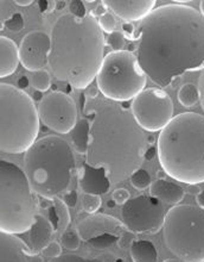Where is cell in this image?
Listing matches in <instances>:
<instances>
[{
	"label": "cell",
	"instance_id": "obj_1",
	"mask_svg": "<svg viewBox=\"0 0 204 262\" xmlns=\"http://www.w3.org/2000/svg\"><path fill=\"white\" fill-rule=\"evenodd\" d=\"M131 41L137 42L141 69L159 87L204 68V17L189 5L157 7L139 21Z\"/></svg>",
	"mask_w": 204,
	"mask_h": 262
},
{
	"label": "cell",
	"instance_id": "obj_2",
	"mask_svg": "<svg viewBox=\"0 0 204 262\" xmlns=\"http://www.w3.org/2000/svg\"><path fill=\"white\" fill-rule=\"evenodd\" d=\"M82 112L90 122V142L86 162L105 167L112 185L122 183L140 168L148 137L138 125L132 111L116 101L86 97Z\"/></svg>",
	"mask_w": 204,
	"mask_h": 262
},
{
	"label": "cell",
	"instance_id": "obj_3",
	"mask_svg": "<svg viewBox=\"0 0 204 262\" xmlns=\"http://www.w3.org/2000/svg\"><path fill=\"white\" fill-rule=\"evenodd\" d=\"M49 69L58 81L86 90L105 60L106 41L99 20L90 14L58 17L51 29Z\"/></svg>",
	"mask_w": 204,
	"mask_h": 262
},
{
	"label": "cell",
	"instance_id": "obj_4",
	"mask_svg": "<svg viewBox=\"0 0 204 262\" xmlns=\"http://www.w3.org/2000/svg\"><path fill=\"white\" fill-rule=\"evenodd\" d=\"M157 155L164 172L188 185L204 183V116L177 115L157 141Z\"/></svg>",
	"mask_w": 204,
	"mask_h": 262
},
{
	"label": "cell",
	"instance_id": "obj_5",
	"mask_svg": "<svg viewBox=\"0 0 204 262\" xmlns=\"http://www.w3.org/2000/svg\"><path fill=\"white\" fill-rule=\"evenodd\" d=\"M75 170L74 150L55 135L39 138L24 155V172L35 193L48 200L67 193Z\"/></svg>",
	"mask_w": 204,
	"mask_h": 262
},
{
	"label": "cell",
	"instance_id": "obj_6",
	"mask_svg": "<svg viewBox=\"0 0 204 262\" xmlns=\"http://www.w3.org/2000/svg\"><path fill=\"white\" fill-rule=\"evenodd\" d=\"M39 112L27 92L0 83V149L7 154L27 152L39 134Z\"/></svg>",
	"mask_w": 204,
	"mask_h": 262
},
{
	"label": "cell",
	"instance_id": "obj_7",
	"mask_svg": "<svg viewBox=\"0 0 204 262\" xmlns=\"http://www.w3.org/2000/svg\"><path fill=\"white\" fill-rule=\"evenodd\" d=\"M37 216V200L29 178L16 163L0 160V231L27 234Z\"/></svg>",
	"mask_w": 204,
	"mask_h": 262
},
{
	"label": "cell",
	"instance_id": "obj_8",
	"mask_svg": "<svg viewBox=\"0 0 204 262\" xmlns=\"http://www.w3.org/2000/svg\"><path fill=\"white\" fill-rule=\"evenodd\" d=\"M164 241L183 262H204V210L199 206L174 205L166 212Z\"/></svg>",
	"mask_w": 204,
	"mask_h": 262
},
{
	"label": "cell",
	"instance_id": "obj_9",
	"mask_svg": "<svg viewBox=\"0 0 204 262\" xmlns=\"http://www.w3.org/2000/svg\"><path fill=\"white\" fill-rule=\"evenodd\" d=\"M147 75L129 50L111 52L105 56L96 76V86L106 99L122 103L136 98L145 90Z\"/></svg>",
	"mask_w": 204,
	"mask_h": 262
},
{
	"label": "cell",
	"instance_id": "obj_10",
	"mask_svg": "<svg viewBox=\"0 0 204 262\" xmlns=\"http://www.w3.org/2000/svg\"><path fill=\"white\" fill-rule=\"evenodd\" d=\"M132 114L141 129L156 133L165 129L173 119V103L165 91L144 90L133 99Z\"/></svg>",
	"mask_w": 204,
	"mask_h": 262
},
{
	"label": "cell",
	"instance_id": "obj_11",
	"mask_svg": "<svg viewBox=\"0 0 204 262\" xmlns=\"http://www.w3.org/2000/svg\"><path fill=\"white\" fill-rule=\"evenodd\" d=\"M122 223L134 235H155L164 227L165 210L152 195H137L121 207Z\"/></svg>",
	"mask_w": 204,
	"mask_h": 262
},
{
	"label": "cell",
	"instance_id": "obj_12",
	"mask_svg": "<svg viewBox=\"0 0 204 262\" xmlns=\"http://www.w3.org/2000/svg\"><path fill=\"white\" fill-rule=\"evenodd\" d=\"M41 121L60 134L71 133L78 124V108L72 98L61 91H53L38 104Z\"/></svg>",
	"mask_w": 204,
	"mask_h": 262
},
{
	"label": "cell",
	"instance_id": "obj_13",
	"mask_svg": "<svg viewBox=\"0 0 204 262\" xmlns=\"http://www.w3.org/2000/svg\"><path fill=\"white\" fill-rule=\"evenodd\" d=\"M50 50V35L42 30L29 32L21 39L19 46L20 63L30 72L43 71L49 64Z\"/></svg>",
	"mask_w": 204,
	"mask_h": 262
},
{
	"label": "cell",
	"instance_id": "obj_14",
	"mask_svg": "<svg viewBox=\"0 0 204 262\" xmlns=\"http://www.w3.org/2000/svg\"><path fill=\"white\" fill-rule=\"evenodd\" d=\"M125 225L118 218L106 213L90 214L82 220L76 227L82 241L90 242L102 235L120 236L125 231Z\"/></svg>",
	"mask_w": 204,
	"mask_h": 262
},
{
	"label": "cell",
	"instance_id": "obj_15",
	"mask_svg": "<svg viewBox=\"0 0 204 262\" xmlns=\"http://www.w3.org/2000/svg\"><path fill=\"white\" fill-rule=\"evenodd\" d=\"M78 185L83 194H106L112 186L105 167H94L85 162L78 170Z\"/></svg>",
	"mask_w": 204,
	"mask_h": 262
},
{
	"label": "cell",
	"instance_id": "obj_16",
	"mask_svg": "<svg viewBox=\"0 0 204 262\" xmlns=\"http://www.w3.org/2000/svg\"><path fill=\"white\" fill-rule=\"evenodd\" d=\"M102 3L127 23L141 21L155 10L156 6V0H105Z\"/></svg>",
	"mask_w": 204,
	"mask_h": 262
},
{
	"label": "cell",
	"instance_id": "obj_17",
	"mask_svg": "<svg viewBox=\"0 0 204 262\" xmlns=\"http://www.w3.org/2000/svg\"><path fill=\"white\" fill-rule=\"evenodd\" d=\"M55 231L56 230H55L54 224L51 223L49 218L37 213L34 225L27 232L28 239L24 241L29 255H37L38 253H42L43 249L51 242Z\"/></svg>",
	"mask_w": 204,
	"mask_h": 262
},
{
	"label": "cell",
	"instance_id": "obj_18",
	"mask_svg": "<svg viewBox=\"0 0 204 262\" xmlns=\"http://www.w3.org/2000/svg\"><path fill=\"white\" fill-rule=\"evenodd\" d=\"M24 239L5 232L0 234V262H30Z\"/></svg>",
	"mask_w": 204,
	"mask_h": 262
},
{
	"label": "cell",
	"instance_id": "obj_19",
	"mask_svg": "<svg viewBox=\"0 0 204 262\" xmlns=\"http://www.w3.org/2000/svg\"><path fill=\"white\" fill-rule=\"evenodd\" d=\"M20 62L17 43L6 36L0 37V78L12 75Z\"/></svg>",
	"mask_w": 204,
	"mask_h": 262
},
{
	"label": "cell",
	"instance_id": "obj_20",
	"mask_svg": "<svg viewBox=\"0 0 204 262\" xmlns=\"http://www.w3.org/2000/svg\"><path fill=\"white\" fill-rule=\"evenodd\" d=\"M150 195L158 199L159 202L176 205L183 200L185 192L180 185L166 179H157L152 183L150 187Z\"/></svg>",
	"mask_w": 204,
	"mask_h": 262
},
{
	"label": "cell",
	"instance_id": "obj_21",
	"mask_svg": "<svg viewBox=\"0 0 204 262\" xmlns=\"http://www.w3.org/2000/svg\"><path fill=\"white\" fill-rule=\"evenodd\" d=\"M51 203H53V205L49 209L50 216L48 218L51 221V223L54 224L55 230L58 232H63L67 230V228L71 222L70 213H69L68 209L69 206L65 204L63 199L58 198V196L51 199Z\"/></svg>",
	"mask_w": 204,
	"mask_h": 262
},
{
	"label": "cell",
	"instance_id": "obj_22",
	"mask_svg": "<svg viewBox=\"0 0 204 262\" xmlns=\"http://www.w3.org/2000/svg\"><path fill=\"white\" fill-rule=\"evenodd\" d=\"M130 255L133 262H158V249L148 239H136L130 248Z\"/></svg>",
	"mask_w": 204,
	"mask_h": 262
},
{
	"label": "cell",
	"instance_id": "obj_23",
	"mask_svg": "<svg viewBox=\"0 0 204 262\" xmlns=\"http://www.w3.org/2000/svg\"><path fill=\"white\" fill-rule=\"evenodd\" d=\"M90 142V122L87 118L80 119L71 131L72 149L79 154H87Z\"/></svg>",
	"mask_w": 204,
	"mask_h": 262
},
{
	"label": "cell",
	"instance_id": "obj_24",
	"mask_svg": "<svg viewBox=\"0 0 204 262\" xmlns=\"http://www.w3.org/2000/svg\"><path fill=\"white\" fill-rule=\"evenodd\" d=\"M177 98L184 107H192L199 101L198 87L194 83H184L178 90Z\"/></svg>",
	"mask_w": 204,
	"mask_h": 262
},
{
	"label": "cell",
	"instance_id": "obj_25",
	"mask_svg": "<svg viewBox=\"0 0 204 262\" xmlns=\"http://www.w3.org/2000/svg\"><path fill=\"white\" fill-rule=\"evenodd\" d=\"M130 180H131V184H132V186L136 188V190H139V191H144L146 190L147 187H151V185L153 183L151 174L148 173L146 169H143V168H139L138 170H136V172L131 176Z\"/></svg>",
	"mask_w": 204,
	"mask_h": 262
},
{
	"label": "cell",
	"instance_id": "obj_26",
	"mask_svg": "<svg viewBox=\"0 0 204 262\" xmlns=\"http://www.w3.org/2000/svg\"><path fill=\"white\" fill-rule=\"evenodd\" d=\"M60 243L63 248L74 252V250H78L80 248V245H81V237H80L78 230H74V229H67V230L61 234Z\"/></svg>",
	"mask_w": 204,
	"mask_h": 262
},
{
	"label": "cell",
	"instance_id": "obj_27",
	"mask_svg": "<svg viewBox=\"0 0 204 262\" xmlns=\"http://www.w3.org/2000/svg\"><path fill=\"white\" fill-rule=\"evenodd\" d=\"M31 85L36 91H39V92L42 93L49 91L51 86V79L49 73L44 71V69L35 73L31 78Z\"/></svg>",
	"mask_w": 204,
	"mask_h": 262
},
{
	"label": "cell",
	"instance_id": "obj_28",
	"mask_svg": "<svg viewBox=\"0 0 204 262\" xmlns=\"http://www.w3.org/2000/svg\"><path fill=\"white\" fill-rule=\"evenodd\" d=\"M120 236L116 235H102L100 237H96L89 242V245L97 250L107 249L112 247L114 243H118Z\"/></svg>",
	"mask_w": 204,
	"mask_h": 262
},
{
	"label": "cell",
	"instance_id": "obj_29",
	"mask_svg": "<svg viewBox=\"0 0 204 262\" xmlns=\"http://www.w3.org/2000/svg\"><path fill=\"white\" fill-rule=\"evenodd\" d=\"M101 196L95 194H83L82 207L87 213H95L101 206Z\"/></svg>",
	"mask_w": 204,
	"mask_h": 262
},
{
	"label": "cell",
	"instance_id": "obj_30",
	"mask_svg": "<svg viewBox=\"0 0 204 262\" xmlns=\"http://www.w3.org/2000/svg\"><path fill=\"white\" fill-rule=\"evenodd\" d=\"M125 35L120 31H114L109 34L106 38V45L111 47L113 52H121L125 46Z\"/></svg>",
	"mask_w": 204,
	"mask_h": 262
},
{
	"label": "cell",
	"instance_id": "obj_31",
	"mask_svg": "<svg viewBox=\"0 0 204 262\" xmlns=\"http://www.w3.org/2000/svg\"><path fill=\"white\" fill-rule=\"evenodd\" d=\"M49 262H104L100 259H95V257H88L79 255V254H65V255H61L56 259H51Z\"/></svg>",
	"mask_w": 204,
	"mask_h": 262
},
{
	"label": "cell",
	"instance_id": "obj_32",
	"mask_svg": "<svg viewBox=\"0 0 204 262\" xmlns=\"http://www.w3.org/2000/svg\"><path fill=\"white\" fill-rule=\"evenodd\" d=\"M116 19L114 17V14L112 12H107L104 16L99 18V25L101 28L102 31L107 32V34H112V32L115 31L116 28Z\"/></svg>",
	"mask_w": 204,
	"mask_h": 262
},
{
	"label": "cell",
	"instance_id": "obj_33",
	"mask_svg": "<svg viewBox=\"0 0 204 262\" xmlns=\"http://www.w3.org/2000/svg\"><path fill=\"white\" fill-rule=\"evenodd\" d=\"M13 4L14 2H4V0L0 2V23H2L0 24V29L2 30H4V28H5L6 21L12 17L11 12L13 14L16 13L13 11Z\"/></svg>",
	"mask_w": 204,
	"mask_h": 262
},
{
	"label": "cell",
	"instance_id": "obj_34",
	"mask_svg": "<svg viewBox=\"0 0 204 262\" xmlns=\"http://www.w3.org/2000/svg\"><path fill=\"white\" fill-rule=\"evenodd\" d=\"M24 25H25L24 16L20 12H16L14 14H12V17H11L9 20L6 21L5 28H7L12 32H18L24 28Z\"/></svg>",
	"mask_w": 204,
	"mask_h": 262
},
{
	"label": "cell",
	"instance_id": "obj_35",
	"mask_svg": "<svg viewBox=\"0 0 204 262\" xmlns=\"http://www.w3.org/2000/svg\"><path fill=\"white\" fill-rule=\"evenodd\" d=\"M43 255L45 257H49V259H56V257H60L62 254V245L56 241H51L48 246L43 249L42 252Z\"/></svg>",
	"mask_w": 204,
	"mask_h": 262
},
{
	"label": "cell",
	"instance_id": "obj_36",
	"mask_svg": "<svg viewBox=\"0 0 204 262\" xmlns=\"http://www.w3.org/2000/svg\"><path fill=\"white\" fill-rule=\"evenodd\" d=\"M69 5V13L72 14V16L82 18L87 16L86 6L83 5L85 2H80V0H71V2L68 3Z\"/></svg>",
	"mask_w": 204,
	"mask_h": 262
},
{
	"label": "cell",
	"instance_id": "obj_37",
	"mask_svg": "<svg viewBox=\"0 0 204 262\" xmlns=\"http://www.w3.org/2000/svg\"><path fill=\"white\" fill-rule=\"evenodd\" d=\"M112 199L116 203V205H125L129 202L130 198V192L123 187H119L116 190L113 191Z\"/></svg>",
	"mask_w": 204,
	"mask_h": 262
},
{
	"label": "cell",
	"instance_id": "obj_38",
	"mask_svg": "<svg viewBox=\"0 0 204 262\" xmlns=\"http://www.w3.org/2000/svg\"><path fill=\"white\" fill-rule=\"evenodd\" d=\"M133 236H134V234L133 232H131V231H129L126 229L125 231L122 232L121 235H120V237H119V241H118V246H119V248H121V249H125V248H131V246H132V243L136 241V239L133 238Z\"/></svg>",
	"mask_w": 204,
	"mask_h": 262
},
{
	"label": "cell",
	"instance_id": "obj_39",
	"mask_svg": "<svg viewBox=\"0 0 204 262\" xmlns=\"http://www.w3.org/2000/svg\"><path fill=\"white\" fill-rule=\"evenodd\" d=\"M38 9L43 14H49L54 10L57 9V2H51V0H41L38 2Z\"/></svg>",
	"mask_w": 204,
	"mask_h": 262
},
{
	"label": "cell",
	"instance_id": "obj_40",
	"mask_svg": "<svg viewBox=\"0 0 204 262\" xmlns=\"http://www.w3.org/2000/svg\"><path fill=\"white\" fill-rule=\"evenodd\" d=\"M197 87L199 92V103H201V106L204 111V68L202 69L201 73H199Z\"/></svg>",
	"mask_w": 204,
	"mask_h": 262
},
{
	"label": "cell",
	"instance_id": "obj_41",
	"mask_svg": "<svg viewBox=\"0 0 204 262\" xmlns=\"http://www.w3.org/2000/svg\"><path fill=\"white\" fill-rule=\"evenodd\" d=\"M64 202L69 207H74L78 202V192L76 191H68L67 193H64Z\"/></svg>",
	"mask_w": 204,
	"mask_h": 262
},
{
	"label": "cell",
	"instance_id": "obj_42",
	"mask_svg": "<svg viewBox=\"0 0 204 262\" xmlns=\"http://www.w3.org/2000/svg\"><path fill=\"white\" fill-rule=\"evenodd\" d=\"M107 13V6L105 5L104 3H99V5L95 6V9H93L92 11H90V16H93L94 18L96 17H102L104 14Z\"/></svg>",
	"mask_w": 204,
	"mask_h": 262
},
{
	"label": "cell",
	"instance_id": "obj_43",
	"mask_svg": "<svg viewBox=\"0 0 204 262\" xmlns=\"http://www.w3.org/2000/svg\"><path fill=\"white\" fill-rule=\"evenodd\" d=\"M122 30H123V35H125V37H127L129 39H132V37L134 36V32H136V27H133V24L131 23H125L122 24Z\"/></svg>",
	"mask_w": 204,
	"mask_h": 262
},
{
	"label": "cell",
	"instance_id": "obj_44",
	"mask_svg": "<svg viewBox=\"0 0 204 262\" xmlns=\"http://www.w3.org/2000/svg\"><path fill=\"white\" fill-rule=\"evenodd\" d=\"M30 86V81H29V78L27 75H21L19 79H18V89L21 91H25L29 89Z\"/></svg>",
	"mask_w": 204,
	"mask_h": 262
},
{
	"label": "cell",
	"instance_id": "obj_45",
	"mask_svg": "<svg viewBox=\"0 0 204 262\" xmlns=\"http://www.w3.org/2000/svg\"><path fill=\"white\" fill-rule=\"evenodd\" d=\"M99 89L97 87H89L88 91H87V94L86 97L87 98H90V99H94V98H97L99 97Z\"/></svg>",
	"mask_w": 204,
	"mask_h": 262
},
{
	"label": "cell",
	"instance_id": "obj_46",
	"mask_svg": "<svg viewBox=\"0 0 204 262\" xmlns=\"http://www.w3.org/2000/svg\"><path fill=\"white\" fill-rule=\"evenodd\" d=\"M157 152V150H155V148L150 145V147L147 148L146 150V154H145V160H147V161H151V160L155 158V154Z\"/></svg>",
	"mask_w": 204,
	"mask_h": 262
},
{
	"label": "cell",
	"instance_id": "obj_47",
	"mask_svg": "<svg viewBox=\"0 0 204 262\" xmlns=\"http://www.w3.org/2000/svg\"><path fill=\"white\" fill-rule=\"evenodd\" d=\"M196 202H197L198 206L204 210V190H202L197 195H196Z\"/></svg>",
	"mask_w": 204,
	"mask_h": 262
},
{
	"label": "cell",
	"instance_id": "obj_48",
	"mask_svg": "<svg viewBox=\"0 0 204 262\" xmlns=\"http://www.w3.org/2000/svg\"><path fill=\"white\" fill-rule=\"evenodd\" d=\"M14 4L18 6H29L31 5V4H34V2H32V0H16Z\"/></svg>",
	"mask_w": 204,
	"mask_h": 262
},
{
	"label": "cell",
	"instance_id": "obj_49",
	"mask_svg": "<svg viewBox=\"0 0 204 262\" xmlns=\"http://www.w3.org/2000/svg\"><path fill=\"white\" fill-rule=\"evenodd\" d=\"M43 98H44V97L42 96V92H39V91H35L34 94H32V99L36 100V101H38V100L42 101Z\"/></svg>",
	"mask_w": 204,
	"mask_h": 262
},
{
	"label": "cell",
	"instance_id": "obj_50",
	"mask_svg": "<svg viewBox=\"0 0 204 262\" xmlns=\"http://www.w3.org/2000/svg\"><path fill=\"white\" fill-rule=\"evenodd\" d=\"M115 205H116V203L113 199L112 200H108V202H107V207H108V209H114Z\"/></svg>",
	"mask_w": 204,
	"mask_h": 262
},
{
	"label": "cell",
	"instance_id": "obj_51",
	"mask_svg": "<svg viewBox=\"0 0 204 262\" xmlns=\"http://www.w3.org/2000/svg\"><path fill=\"white\" fill-rule=\"evenodd\" d=\"M65 5H67V2H57V9L58 10L63 9V7H65Z\"/></svg>",
	"mask_w": 204,
	"mask_h": 262
},
{
	"label": "cell",
	"instance_id": "obj_52",
	"mask_svg": "<svg viewBox=\"0 0 204 262\" xmlns=\"http://www.w3.org/2000/svg\"><path fill=\"white\" fill-rule=\"evenodd\" d=\"M199 7H201V13H202V16L204 17V0H202V2L199 3Z\"/></svg>",
	"mask_w": 204,
	"mask_h": 262
},
{
	"label": "cell",
	"instance_id": "obj_53",
	"mask_svg": "<svg viewBox=\"0 0 204 262\" xmlns=\"http://www.w3.org/2000/svg\"><path fill=\"white\" fill-rule=\"evenodd\" d=\"M163 262H183L182 260H180V259H167V260H165V261H163Z\"/></svg>",
	"mask_w": 204,
	"mask_h": 262
},
{
	"label": "cell",
	"instance_id": "obj_54",
	"mask_svg": "<svg viewBox=\"0 0 204 262\" xmlns=\"http://www.w3.org/2000/svg\"><path fill=\"white\" fill-rule=\"evenodd\" d=\"M115 262H125V260H123V259H119V257H118V259H115Z\"/></svg>",
	"mask_w": 204,
	"mask_h": 262
}]
</instances>
